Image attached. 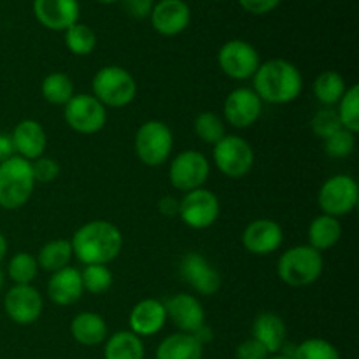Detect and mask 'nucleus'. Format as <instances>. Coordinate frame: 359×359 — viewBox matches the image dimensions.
Listing matches in <instances>:
<instances>
[{
  "mask_svg": "<svg viewBox=\"0 0 359 359\" xmlns=\"http://www.w3.org/2000/svg\"><path fill=\"white\" fill-rule=\"evenodd\" d=\"M312 90H314V97L325 107H333L344 97L347 86L346 81H344V77L339 72H335V70H325V72H321L316 77L314 84H312Z\"/></svg>",
  "mask_w": 359,
  "mask_h": 359,
  "instance_id": "29",
  "label": "nucleus"
},
{
  "mask_svg": "<svg viewBox=\"0 0 359 359\" xmlns=\"http://www.w3.org/2000/svg\"><path fill=\"white\" fill-rule=\"evenodd\" d=\"M193 128H195L196 137H198L203 144H209V146H216V144L226 135L224 121L216 114V112L210 111H205L202 112V114L196 116Z\"/></svg>",
  "mask_w": 359,
  "mask_h": 359,
  "instance_id": "32",
  "label": "nucleus"
},
{
  "mask_svg": "<svg viewBox=\"0 0 359 359\" xmlns=\"http://www.w3.org/2000/svg\"><path fill=\"white\" fill-rule=\"evenodd\" d=\"M151 23L160 35L174 37L182 34L191 21V9L184 0H160L151 11Z\"/></svg>",
  "mask_w": 359,
  "mask_h": 359,
  "instance_id": "18",
  "label": "nucleus"
},
{
  "mask_svg": "<svg viewBox=\"0 0 359 359\" xmlns=\"http://www.w3.org/2000/svg\"><path fill=\"white\" fill-rule=\"evenodd\" d=\"M280 2H283V0H238V4L251 14L272 13L276 7H279Z\"/></svg>",
  "mask_w": 359,
  "mask_h": 359,
  "instance_id": "42",
  "label": "nucleus"
},
{
  "mask_svg": "<svg viewBox=\"0 0 359 359\" xmlns=\"http://www.w3.org/2000/svg\"><path fill=\"white\" fill-rule=\"evenodd\" d=\"M146 351L140 337L128 332H116L107 337L104 347L105 359H144Z\"/></svg>",
  "mask_w": 359,
  "mask_h": 359,
  "instance_id": "27",
  "label": "nucleus"
},
{
  "mask_svg": "<svg viewBox=\"0 0 359 359\" xmlns=\"http://www.w3.org/2000/svg\"><path fill=\"white\" fill-rule=\"evenodd\" d=\"M217 63L224 76L230 79L248 81L255 76L258 67L262 65V60L255 46L241 39H233L221 46L217 53Z\"/></svg>",
  "mask_w": 359,
  "mask_h": 359,
  "instance_id": "12",
  "label": "nucleus"
},
{
  "mask_svg": "<svg viewBox=\"0 0 359 359\" xmlns=\"http://www.w3.org/2000/svg\"><path fill=\"white\" fill-rule=\"evenodd\" d=\"M293 359H342L339 349L325 339H307L293 347Z\"/></svg>",
  "mask_w": 359,
  "mask_h": 359,
  "instance_id": "35",
  "label": "nucleus"
},
{
  "mask_svg": "<svg viewBox=\"0 0 359 359\" xmlns=\"http://www.w3.org/2000/svg\"><path fill=\"white\" fill-rule=\"evenodd\" d=\"M7 249H9V244H7V238H6V235H4L2 231H0V263H2L4 259H6Z\"/></svg>",
  "mask_w": 359,
  "mask_h": 359,
  "instance_id": "46",
  "label": "nucleus"
},
{
  "mask_svg": "<svg viewBox=\"0 0 359 359\" xmlns=\"http://www.w3.org/2000/svg\"><path fill=\"white\" fill-rule=\"evenodd\" d=\"M32 161L13 156L0 163V207L6 210L21 209L35 189Z\"/></svg>",
  "mask_w": 359,
  "mask_h": 359,
  "instance_id": "4",
  "label": "nucleus"
},
{
  "mask_svg": "<svg viewBox=\"0 0 359 359\" xmlns=\"http://www.w3.org/2000/svg\"><path fill=\"white\" fill-rule=\"evenodd\" d=\"M354 149H356V133L349 130H339L325 140V151L330 158L344 160V158H349Z\"/></svg>",
  "mask_w": 359,
  "mask_h": 359,
  "instance_id": "37",
  "label": "nucleus"
},
{
  "mask_svg": "<svg viewBox=\"0 0 359 359\" xmlns=\"http://www.w3.org/2000/svg\"><path fill=\"white\" fill-rule=\"evenodd\" d=\"M13 156H16L13 139H11L9 133H0V163H4V161H7Z\"/></svg>",
  "mask_w": 359,
  "mask_h": 359,
  "instance_id": "44",
  "label": "nucleus"
},
{
  "mask_svg": "<svg viewBox=\"0 0 359 359\" xmlns=\"http://www.w3.org/2000/svg\"><path fill=\"white\" fill-rule=\"evenodd\" d=\"M212 160L217 170L230 179H241L255 167V151L251 144L238 135H224L212 146Z\"/></svg>",
  "mask_w": 359,
  "mask_h": 359,
  "instance_id": "8",
  "label": "nucleus"
},
{
  "mask_svg": "<svg viewBox=\"0 0 359 359\" xmlns=\"http://www.w3.org/2000/svg\"><path fill=\"white\" fill-rule=\"evenodd\" d=\"M359 202V188L356 179L347 174L332 175L323 182L318 193V203L323 214L342 217L353 212Z\"/></svg>",
  "mask_w": 359,
  "mask_h": 359,
  "instance_id": "7",
  "label": "nucleus"
},
{
  "mask_svg": "<svg viewBox=\"0 0 359 359\" xmlns=\"http://www.w3.org/2000/svg\"><path fill=\"white\" fill-rule=\"evenodd\" d=\"M70 335L84 347L100 346L107 340V323L97 312H79L70 321Z\"/></svg>",
  "mask_w": 359,
  "mask_h": 359,
  "instance_id": "24",
  "label": "nucleus"
},
{
  "mask_svg": "<svg viewBox=\"0 0 359 359\" xmlns=\"http://www.w3.org/2000/svg\"><path fill=\"white\" fill-rule=\"evenodd\" d=\"M158 210H160L161 216L165 217H175L179 214V200L174 196H163V198L158 202Z\"/></svg>",
  "mask_w": 359,
  "mask_h": 359,
  "instance_id": "43",
  "label": "nucleus"
},
{
  "mask_svg": "<svg viewBox=\"0 0 359 359\" xmlns=\"http://www.w3.org/2000/svg\"><path fill=\"white\" fill-rule=\"evenodd\" d=\"M84 294L81 272L74 266L58 270L51 273V279L48 280V297L58 307H69L81 300Z\"/></svg>",
  "mask_w": 359,
  "mask_h": 359,
  "instance_id": "23",
  "label": "nucleus"
},
{
  "mask_svg": "<svg viewBox=\"0 0 359 359\" xmlns=\"http://www.w3.org/2000/svg\"><path fill=\"white\" fill-rule=\"evenodd\" d=\"M2 287H4V272L0 270V290H2Z\"/></svg>",
  "mask_w": 359,
  "mask_h": 359,
  "instance_id": "48",
  "label": "nucleus"
},
{
  "mask_svg": "<svg viewBox=\"0 0 359 359\" xmlns=\"http://www.w3.org/2000/svg\"><path fill=\"white\" fill-rule=\"evenodd\" d=\"M342 223L337 217L321 214V216L314 217L309 226V245L319 252L328 251L339 244V241L342 238Z\"/></svg>",
  "mask_w": 359,
  "mask_h": 359,
  "instance_id": "26",
  "label": "nucleus"
},
{
  "mask_svg": "<svg viewBox=\"0 0 359 359\" xmlns=\"http://www.w3.org/2000/svg\"><path fill=\"white\" fill-rule=\"evenodd\" d=\"M70 245L83 265H107L121 255L123 233L111 221H88L74 231Z\"/></svg>",
  "mask_w": 359,
  "mask_h": 359,
  "instance_id": "1",
  "label": "nucleus"
},
{
  "mask_svg": "<svg viewBox=\"0 0 359 359\" xmlns=\"http://www.w3.org/2000/svg\"><path fill=\"white\" fill-rule=\"evenodd\" d=\"M263 102L251 88H235L230 91L223 105L224 121L233 128L244 130L262 118Z\"/></svg>",
  "mask_w": 359,
  "mask_h": 359,
  "instance_id": "14",
  "label": "nucleus"
},
{
  "mask_svg": "<svg viewBox=\"0 0 359 359\" xmlns=\"http://www.w3.org/2000/svg\"><path fill=\"white\" fill-rule=\"evenodd\" d=\"M179 273L188 286L203 297H212L221 290V276L200 252H188L179 263Z\"/></svg>",
  "mask_w": 359,
  "mask_h": 359,
  "instance_id": "15",
  "label": "nucleus"
},
{
  "mask_svg": "<svg viewBox=\"0 0 359 359\" xmlns=\"http://www.w3.org/2000/svg\"><path fill=\"white\" fill-rule=\"evenodd\" d=\"M167 319L174 323L181 333H193L205 325V311L196 297L189 293H179L163 302Z\"/></svg>",
  "mask_w": 359,
  "mask_h": 359,
  "instance_id": "17",
  "label": "nucleus"
},
{
  "mask_svg": "<svg viewBox=\"0 0 359 359\" xmlns=\"http://www.w3.org/2000/svg\"><path fill=\"white\" fill-rule=\"evenodd\" d=\"M167 312H165L163 302L156 298H144L139 304L133 305L128 316L130 332L137 337H153L163 330L167 323Z\"/></svg>",
  "mask_w": 359,
  "mask_h": 359,
  "instance_id": "20",
  "label": "nucleus"
},
{
  "mask_svg": "<svg viewBox=\"0 0 359 359\" xmlns=\"http://www.w3.org/2000/svg\"><path fill=\"white\" fill-rule=\"evenodd\" d=\"M74 258L72 245L70 241L65 238H55V241L46 242L37 255L39 269L46 270L49 273H55L58 270L70 266V262Z\"/></svg>",
  "mask_w": 359,
  "mask_h": 359,
  "instance_id": "28",
  "label": "nucleus"
},
{
  "mask_svg": "<svg viewBox=\"0 0 359 359\" xmlns=\"http://www.w3.org/2000/svg\"><path fill=\"white\" fill-rule=\"evenodd\" d=\"M156 359H202L203 346L189 333H172L156 347Z\"/></svg>",
  "mask_w": 359,
  "mask_h": 359,
  "instance_id": "25",
  "label": "nucleus"
},
{
  "mask_svg": "<svg viewBox=\"0 0 359 359\" xmlns=\"http://www.w3.org/2000/svg\"><path fill=\"white\" fill-rule=\"evenodd\" d=\"M81 7L77 0H34V14L42 27L65 32L79 21Z\"/></svg>",
  "mask_w": 359,
  "mask_h": 359,
  "instance_id": "19",
  "label": "nucleus"
},
{
  "mask_svg": "<svg viewBox=\"0 0 359 359\" xmlns=\"http://www.w3.org/2000/svg\"><path fill=\"white\" fill-rule=\"evenodd\" d=\"M65 44L72 55L86 56L97 48V35L93 28L77 21L65 30Z\"/></svg>",
  "mask_w": 359,
  "mask_h": 359,
  "instance_id": "31",
  "label": "nucleus"
},
{
  "mask_svg": "<svg viewBox=\"0 0 359 359\" xmlns=\"http://www.w3.org/2000/svg\"><path fill=\"white\" fill-rule=\"evenodd\" d=\"M65 121L74 132L83 135L98 133L107 123V107L100 104L93 95L79 93L74 95L65 105Z\"/></svg>",
  "mask_w": 359,
  "mask_h": 359,
  "instance_id": "10",
  "label": "nucleus"
},
{
  "mask_svg": "<svg viewBox=\"0 0 359 359\" xmlns=\"http://www.w3.org/2000/svg\"><path fill=\"white\" fill-rule=\"evenodd\" d=\"M235 358L237 359H269L270 353L262 346L259 342H256L255 339L244 340L242 344H238L237 349H235Z\"/></svg>",
  "mask_w": 359,
  "mask_h": 359,
  "instance_id": "40",
  "label": "nucleus"
},
{
  "mask_svg": "<svg viewBox=\"0 0 359 359\" xmlns=\"http://www.w3.org/2000/svg\"><path fill=\"white\" fill-rule=\"evenodd\" d=\"M284 242V231L277 221L259 217L251 221L242 231V245L248 252L256 256H269L279 251Z\"/></svg>",
  "mask_w": 359,
  "mask_h": 359,
  "instance_id": "16",
  "label": "nucleus"
},
{
  "mask_svg": "<svg viewBox=\"0 0 359 359\" xmlns=\"http://www.w3.org/2000/svg\"><path fill=\"white\" fill-rule=\"evenodd\" d=\"M210 175V163L200 151L186 149L181 151L177 156L172 160L168 168V179L170 184L177 191L188 193L193 189L203 188Z\"/></svg>",
  "mask_w": 359,
  "mask_h": 359,
  "instance_id": "11",
  "label": "nucleus"
},
{
  "mask_svg": "<svg viewBox=\"0 0 359 359\" xmlns=\"http://www.w3.org/2000/svg\"><path fill=\"white\" fill-rule=\"evenodd\" d=\"M193 337H195V339L198 340V342L202 344V346H207V344H209V342H212L214 333H212V330L209 328V326L203 325V326H200V328L196 330L195 333H193Z\"/></svg>",
  "mask_w": 359,
  "mask_h": 359,
  "instance_id": "45",
  "label": "nucleus"
},
{
  "mask_svg": "<svg viewBox=\"0 0 359 359\" xmlns=\"http://www.w3.org/2000/svg\"><path fill=\"white\" fill-rule=\"evenodd\" d=\"M325 270V259L311 245H294L284 251L277 262V273L291 287H305L318 283Z\"/></svg>",
  "mask_w": 359,
  "mask_h": 359,
  "instance_id": "3",
  "label": "nucleus"
},
{
  "mask_svg": "<svg viewBox=\"0 0 359 359\" xmlns=\"http://www.w3.org/2000/svg\"><path fill=\"white\" fill-rule=\"evenodd\" d=\"M4 311L16 325H34L42 316L44 300L37 287L32 284H14L4 297Z\"/></svg>",
  "mask_w": 359,
  "mask_h": 359,
  "instance_id": "13",
  "label": "nucleus"
},
{
  "mask_svg": "<svg viewBox=\"0 0 359 359\" xmlns=\"http://www.w3.org/2000/svg\"><path fill=\"white\" fill-rule=\"evenodd\" d=\"M340 123L344 130L358 133L359 132V86L353 84L347 88L344 97L340 98L339 109H337Z\"/></svg>",
  "mask_w": 359,
  "mask_h": 359,
  "instance_id": "34",
  "label": "nucleus"
},
{
  "mask_svg": "<svg viewBox=\"0 0 359 359\" xmlns=\"http://www.w3.org/2000/svg\"><path fill=\"white\" fill-rule=\"evenodd\" d=\"M137 158L147 167H161L170 158L174 149V133L167 123L149 119L142 123L135 133Z\"/></svg>",
  "mask_w": 359,
  "mask_h": 359,
  "instance_id": "6",
  "label": "nucleus"
},
{
  "mask_svg": "<svg viewBox=\"0 0 359 359\" xmlns=\"http://www.w3.org/2000/svg\"><path fill=\"white\" fill-rule=\"evenodd\" d=\"M311 128L316 137L326 140L328 137H332L333 133L342 130V123H340L337 111H333L332 107H325L321 109V111L316 112L314 118H312L311 121Z\"/></svg>",
  "mask_w": 359,
  "mask_h": 359,
  "instance_id": "38",
  "label": "nucleus"
},
{
  "mask_svg": "<svg viewBox=\"0 0 359 359\" xmlns=\"http://www.w3.org/2000/svg\"><path fill=\"white\" fill-rule=\"evenodd\" d=\"M93 97L104 107H126L137 97V81L132 74L119 65L102 67L93 77Z\"/></svg>",
  "mask_w": 359,
  "mask_h": 359,
  "instance_id": "5",
  "label": "nucleus"
},
{
  "mask_svg": "<svg viewBox=\"0 0 359 359\" xmlns=\"http://www.w3.org/2000/svg\"><path fill=\"white\" fill-rule=\"evenodd\" d=\"M121 2L126 13L135 20H144L149 16L154 6L153 0H121Z\"/></svg>",
  "mask_w": 359,
  "mask_h": 359,
  "instance_id": "41",
  "label": "nucleus"
},
{
  "mask_svg": "<svg viewBox=\"0 0 359 359\" xmlns=\"http://www.w3.org/2000/svg\"><path fill=\"white\" fill-rule=\"evenodd\" d=\"M252 90L262 102L284 105L294 102L304 90V76L294 63L273 58L262 63L252 76Z\"/></svg>",
  "mask_w": 359,
  "mask_h": 359,
  "instance_id": "2",
  "label": "nucleus"
},
{
  "mask_svg": "<svg viewBox=\"0 0 359 359\" xmlns=\"http://www.w3.org/2000/svg\"><path fill=\"white\" fill-rule=\"evenodd\" d=\"M221 214V203L216 193L207 188L184 193L179 200V214L182 223L193 230H207L212 226Z\"/></svg>",
  "mask_w": 359,
  "mask_h": 359,
  "instance_id": "9",
  "label": "nucleus"
},
{
  "mask_svg": "<svg viewBox=\"0 0 359 359\" xmlns=\"http://www.w3.org/2000/svg\"><path fill=\"white\" fill-rule=\"evenodd\" d=\"M269 359H293L290 356H284V354H273V356H270Z\"/></svg>",
  "mask_w": 359,
  "mask_h": 359,
  "instance_id": "47",
  "label": "nucleus"
},
{
  "mask_svg": "<svg viewBox=\"0 0 359 359\" xmlns=\"http://www.w3.org/2000/svg\"><path fill=\"white\" fill-rule=\"evenodd\" d=\"M7 273L14 284H32L39 273L37 258L30 252H16L9 259Z\"/></svg>",
  "mask_w": 359,
  "mask_h": 359,
  "instance_id": "33",
  "label": "nucleus"
},
{
  "mask_svg": "<svg viewBox=\"0 0 359 359\" xmlns=\"http://www.w3.org/2000/svg\"><path fill=\"white\" fill-rule=\"evenodd\" d=\"M41 93L53 105H65L74 97V83L67 74L51 72L42 79Z\"/></svg>",
  "mask_w": 359,
  "mask_h": 359,
  "instance_id": "30",
  "label": "nucleus"
},
{
  "mask_svg": "<svg viewBox=\"0 0 359 359\" xmlns=\"http://www.w3.org/2000/svg\"><path fill=\"white\" fill-rule=\"evenodd\" d=\"M11 139H13L16 156L25 158L28 161L44 156L46 149H48V133H46L44 126L35 119H23L18 123L11 133Z\"/></svg>",
  "mask_w": 359,
  "mask_h": 359,
  "instance_id": "21",
  "label": "nucleus"
},
{
  "mask_svg": "<svg viewBox=\"0 0 359 359\" xmlns=\"http://www.w3.org/2000/svg\"><path fill=\"white\" fill-rule=\"evenodd\" d=\"M287 326L276 312H262L252 323V339L262 344L270 356L279 354L286 347Z\"/></svg>",
  "mask_w": 359,
  "mask_h": 359,
  "instance_id": "22",
  "label": "nucleus"
},
{
  "mask_svg": "<svg viewBox=\"0 0 359 359\" xmlns=\"http://www.w3.org/2000/svg\"><path fill=\"white\" fill-rule=\"evenodd\" d=\"M83 290L91 294H104L112 286V272L107 265H84L81 270Z\"/></svg>",
  "mask_w": 359,
  "mask_h": 359,
  "instance_id": "36",
  "label": "nucleus"
},
{
  "mask_svg": "<svg viewBox=\"0 0 359 359\" xmlns=\"http://www.w3.org/2000/svg\"><path fill=\"white\" fill-rule=\"evenodd\" d=\"M32 172H34L35 182L41 184H49L55 182L60 175V163L55 158L41 156L32 161Z\"/></svg>",
  "mask_w": 359,
  "mask_h": 359,
  "instance_id": "39",
  "label": "nucleus"
},
{
  "mask_svg": "<svg viewBox=\"0 0 359 359\" xmlns=\"http://www.w3.org/2000/svg\"><path fill=\"white\" fill-rule=\"evenodd\" d=\"M98 2H102V4H114V2H118V0H98Z\"/></svg>",
  "mask_w": 359,
  "mask_h": 359,
  "instance_id": "49",
  "label": "nucleus"
}]
</instances>
